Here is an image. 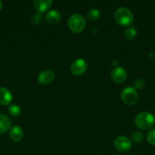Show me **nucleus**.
<instances>
[{
    "label": "nucleus",
    "mask_w": 155,
    "mask_h": 155,
    "mask_svg": "<svg viewBox=\"0 0 155 155\" xmlns=\"http://www.w3.org/2000/svg\"><path fill=\"white\" fill-rule=\"evenodd\" d=\"M137 36V30L135 27H129L125 30L124 36L127 40H132Z\"/></svg>",
    "instance_id": "nucleus-14"
},
{
    "label": "nucleus",
    "mask_w": 155,
    "mask_h": 155,
    "mask_svg": "<svg viewBox=\"0 0 155 155\" xmlns=\"http://www.w3.org/2000/svg\"><path fill=\"white\" fill-rule=\"evenodd\" d=\"M112 65L114 67V68H116V67H118V61L115 60H113L112 61Z\"/></svg>",
    "instance_id": "nucleus-21"
},
{
    "label": "nucleus",
    "mask_w": 155,
    "mask_h": 155,
    "mask_svg": "<svg viewBox=\"0 0 155 155\" xmlns=\"http://www.w3.org/2000/svg\"><path fill=\"white\" fill-rule=\"evenodd\" d=\"M121 98L127 105H133L138 101V94L133 87H126L121 93Z\"/></svg>",
    "instance_id": "nucleus-4"
},
{
    "label": "nucleus",
    "mask_w": 155,
    "mask_h": 155,
    "mask_svg": "<svg viewBox=\"0 0 155 155\" xmlns=\"http://www.w3.org/2000/svg\"><path fill=\"white\" fill-rule=\"evenodd\" d=\"M55 79V73L51 70H44L41 71L37 77L38 82L41 84H49Z\"/></svg>",
    "instance_id": "nucleus-8"
},
{
    "label": "nucleus",
    "mask_w": 155,
    "mask_h": 155,
    "mask_svg": "<svg viewBox=\"0 0 155 155\" xmlns=\"http://www.w3.org/2000/svg\"><path fill=\"white\" fill-rule=\"evenodd\" d=\"M9 136L14 142H20L24 136V131L19 126H14L11 128L9 132Z\"/></svg>",
    "instance_id": "nucleus-11"
},
{
    "label": "nucleus",
    "mask_w": 155,
    "mask_h": 155,
    "mask_svg": "<svg viewBox=\"0 0 155 155\" xmlns=\"http://www.w3.org/2000/svg\"><path fill=\"white\" fill-rule=\"evenodd\" d=\"M2 5H3L2 2L0 1V11L2 10Z\"/></svg>",
    "instance_id": "nucleus-22"
},
{
    "label": "nucleus",
    "mask_w": 155,
    "mask_h": 155,
    "mask_svg": "<svg viewBox=\"0 0 155 155\" xmlns=\"http://www.w3.org/2000/svg\"><path fill=\"white\" fill-rule=\"evenodd\" d=\"M87 17L89 20L93 21H97L100 17V12L98 9L97 8H92L91 10L88 11L87 13Z\"/></svg>",
    "instance_id": "nucleus-15"
},
{
    "label": "nucleus",
    "mask_w": 155,
    "mask_h": 155,
    "mask_svg": "<svg viewBox=\"0 0 155 155\" xmlns=\"http://www.w3.org/2000/svg\"><path fill=\"white\" fill-rule=\"evenodd\" d=\"M114 146L120 152H126L132 148V142L126 136H119L115 139Z\"/></svg>",
    "instance_id": "nucleus-6"
},
{
    "label": "nucleus",
    "mask_w": 155,
    "mask_h": 155,
    "mask_svg": "<svg viewBox=\"0 0 155 155\" xmlns=\"http://www.w3.org/2000/svg\"><path fill=\"white\" fill-rule=\"evenodd\" d=\"M147 140L149 144L151 145H155V128L152 129L147 136Z\"/></svg>",
    "instance_id": "nucleus-18"
},
{
    "label": "nucleus",
    "mask_w": 155,
    "mask_h": 155,
    "mask_svg": "<svg viewBox=\"0 0 155 155\" xmlns=\"http://www.w3.org/2000/svg\"><path fill=\"white\" fill-rule=\"evenodd\" d=\"M12 101V94L5 87H0V104L9 105Z\"/></svg>",
    "instance_id": "nucleus-10"
},
{
    "label": "nucleus",
    "mask_w": 155,
    "mask_h": 155,
    "mask_svg": "<svg viewBox=\"0 0 155 155\" xmlns=\"http://www.w3.org/2000/svg\"><path fill=\"white\" fill-rule=\"evenodd\" d=\"M88 69V64L86 61L82 58H78L74 61L70 67V71L72 74L75 76H80L84 74Z\"/></svg>",
    "instance_id": "nucleus-5"
},
{
    "label": "nucleus",
    "mask_w": 155,
    "mask_h": 155,
    "mask_svg": "<svg viewBox=\"0 0 155 155\" xmlns=\"http://www.w3.org/2000/svg\"><path fill=\"white\" fill-rule=\"evenodd\" d=\"M12 126L11 120L5 114H0V135L4 134Z\"/></svg>",
    "instance_id": "nucleus-13"
},
{
    "label": "nucleus",
    "mask_w": 155,
    "mask_h": 155,
    "mask_svg": "<svg viewBox=\"0 0 155 155\" xmlns=\"http://www.w3.org/2000/svg\"><path fill=\"white\" fill-rule=\"evenodd\" d=\"M9 112L12 116L18 117L21 114V108L17 104H12L9 106Z\"/></svg>",
    "instance_id": "nucleus-16"
},
{
    "label": "nucleus",
    "mask_w": 155,
    "mask_h": 155,
    "mask_svg": "<svg viewBox=\"0 0 155 155\" xmlns=\"http://www.w3.org/2000/svg\"><path fill=\"white\" fill-rule=\"evenodd\" d=\"M86 21L81 15L78 13L73 14L68 20V27L71 32L80 33L84 30Z\"/></svg>",
    "instance_id": "nucleus-3"
},
{
    "label": "nucleus",
    "mask_w": 155,
    "mask_h": 155,
    "mask_svg": "<svg viewBox=\"0 0 155 155\" xmlns=\"http://www.w3.org/2000/svg\"><path fill=\"white\" fill-rule=\"evenodd\" d=\"M134 86H135V89H142L144 86V80H143V79H138V80H136L135 81V83H134Z\"/></svg>",
    "instance_id": "nucleus-20"
},
{
    "label": "nucleus",
    "mask_w": 155,
    "mask_h": 155,
    "mask_svg": "<svg viewBox=\"0 0 155 155\" xmlns=\"http://www.w3.org/2000/svg\"><path fill=\"white\" fill-rule=\"evenodd\" d=\"M143 139H144V135L141 132H135L132 135V139L134 142L135 143H139V142H142Z\"/></svg>",
    "instance_id": "nucleus-17"
},
{
    "label": "nucleus",
    "mask_w": 155,
    "mask_h": 155,
    "mask_svg": "<svg viewBox=\"0 0 155 155\" xmlns=\"http://www.w3.org/2000/svg\"><path fill=\"white\" fill-rule=\"evenodd\" d=\"M33 4L36 12L41 14L46 12L51 7L53 2L51 0H35Z\"/></svg>",
    "instance_id": "nucleus-9"
},
{
    "label": "nucleus",
    "mask_w": 155,
    "mask_h": 155,
    "mask_svg": "<svg viewBox=\"0 0 155 155\" xmlns=\"http://www.w3.org/2000/svg\"><path fill=\"white\" fill-rule=\"evenodd\" d=\"M61 14L57 10H51L47 12L45 15V20L50 24H55L59 22L61 20Z\"/></svg>",
    "instance_id": "nucleus-12"
},
{
    "label": "nucleus",
    "mask_w": 155,
    "mask_h": 155,
    "mask_svg": "<svg viewBox=\"0 0 155 155\" xmlns=\"http://www.w3.org/2000/svg\"><path fill=\"white\" fill-rule=\"evenodd\" d=\"M114 19L118 24L121 26H129L133 23L134 15L129 9L121 7L115 11Z\"/></svg>",
    "instance_id": "nucleus-2"
},
{
    "label": "nucleus",
    "mask_w": 155,
    "mask_h": 155,
    "mask_svg": "<svg viewBox=\"0 0 155 155\" xmlns=\"http://www.w3.org/2000/svg\"><path fill=\"white\" fill-rule=\"evenodd\" d=\"M31 20H32V22H33V24L38 25V24H40L41 21H42L43 17L40 13H38L37 12V13L33 14V16H32L31 18Z\"/></svg>",
    "instance_id": "nucleus-19"
},
{
    "label": "nucleus",
    "mask_w": 155,
    "mask_h": 155,
    "mask_svg": "<svg viewBox=\"0 0 155 155\" xmlns=\"http://www.w3.org/2000/svg\"><path fill=\"white\" fill-rule=\"evenodd\" d=\"M112 80L116 83H122L126 81L127 78V72L122 67H116L112 69L111 72Z\"/></svg>",
    "instance_id": "nucleus-7"
},
{
    "label": "nucleus",
    "mask_w": 155,
    "mask_h": 155,
    "mask_svg": "<svg viewBox=\"0 0 155 155\" xmlns=\"http://www.w3.org/2000/svg\"><path fill=\"white\" fill-rule=\"evenodd\" d=\"M135 125L141 130H147L153 127L155 124V118L153 115L149 112H140L135 117Z\"/></svg>",
    "instance_id": "nucleus-1"
}]
</instances>
